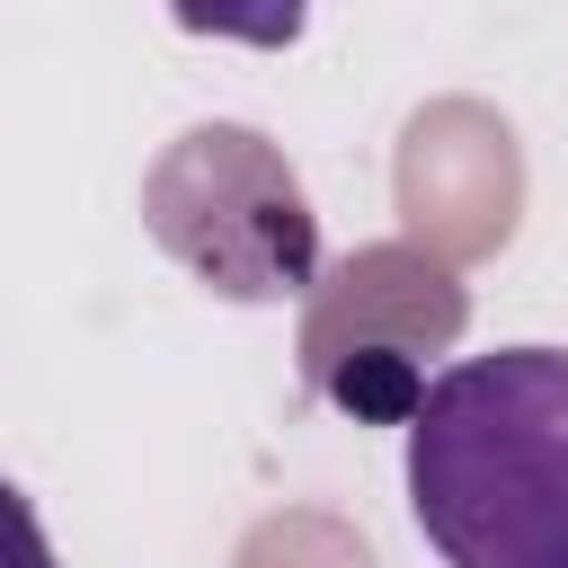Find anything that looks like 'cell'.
Instances as JSON below:
<instances>
[{"label":"cell","mask_w":568,"mask_h":568,"mask_svg":"<svg viewBox=\"0 0 568 568\" xmlns=\"http://www.w3.org/2000/svg\"><path fill=\"white\" fill-rule=\"evenodd\" d=\"M408 515L444 568H568V346H497L408 408Z\"/></svg>","instance_id":"cell-1"},{"label":"cell","mask_w":568,"mask_h":568,"mask_svg":"<svg viewBox=\"0 0 568 568\" xmlns=\"http://www.w3.org/2000/svg\"><path fill=\"white\" fill-rule=\"evenodd\" d=\"M142 222L178 266H195L231 302H284L320 275V222L275 142L248 124L178 133L142 178Z\"/></svg>","instance_id":"cell-2"},{"label":"cell","mask_w":568,"mask_h":568,"mask_svg":"<svg viewBox=\"0 0 568 568\" xmlns=\"http://www.w3.org/2000/svg\"><path fill=\"white\" fill-rule=\"evenodd\" d=\"M0 568H62L53 541H44V515L27 506V488L0 479Z\"/></svg>","instance_id":"cell-3"}]
</instances>
